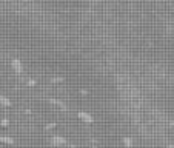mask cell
<instances>
[{
    "instance_id": "6da1fadb",
    "label": "cell",
    "mask_w": 174,
    "mask_h": 148,
    "mask_svg": "<svg viewBox=\"0 0 174 148\" xmlns=\"http://www.w3.org/2000/svg\"><path fill=\"white\" fill-rule=\"evenodd\" d=\"M49 144H51V147L54 148H62L65 145H68V141L63 136H60V134H54V136L49 137Z\"/></svg>"
},
{
    "instance_id": "7a4b0ae2",
    "label": "cell",
    "mask_w": 174,
    "mask_h": 148,
    "mask_svg": "<svg viewBox=\"0 0 174 148\" xmlns=\"http://www.w3.org/2000/svg\"><path fill=\"white\" fill-rule=\"evenodd\" d=\"M77 117H79L83 123H88V125L94 123V116L89 114V113H87V111H77Z\"/></svg>"
},
{
    "instance_id": "3957f363",
    "label": "cell",
    "mask_w": 174,
    "mask_h": 148,
    "mask_svg": "<svg viewBox=\"0 0 174 148\" xmlns=\"http://www.w3.org/2000/svg\"><path fill=\"white\" fill-rule=\"evenodd\" d=\"M11 66H12V70H14V73L16 74H22L23 73V63L19 60V59H12V62H11Z\"/></svg>"
},
{
    "instance_id": "277c9868",
    "label": "cell",
    "mask_w": 174,
    "mask_h": 148,
    "mask_svg": "<svg viewBox=\"0 0 174 148\" xmlns=\"http://www.w3.org/2000/svg\"><path fill=\"white\" fill-rule=\"evenodd\" d=\"M48 103H51V105H54V106H57V108H60V110H63V111H68V106H66L62 100H59V99L49 97L48 99Z\"/></svg>"
},
{
    "instance_id": "5b68a950",
    "label": "cell",
    "mask_w": 174,
    "mask_h": 148,
    "mask_svg": "<svg viewBox=\"0 0 174 148\" xmlns=\"http://www.w3.org/2000/svg\"><path fill=\"white\" fill-rule=\"evenodd\" d=\"M0 144H5V145H14L16 141L9 136H0Z\"/></svg>"
},
{
    "instance_id": "8992f818",
    "label": "cell",
    "mask_w": 174,
    "mask_h": 148,
    "mask_svg": "<svg viewBox=\"0 0 174 148\" xmlns=\"http://www.w3.org/2000/svg\"><path fill=\"white\" fill-rule=\"evenodd\" d=\"M0 105H2V106H6V108H9V106L12 105V102H11V99H8L6 96L0 94Z\"/></svg>"
},
{
    "instance_id": "52a82bcc",
    "label": "cell",
    "mask_w": 174,
    "mask_h": 148,
    "mask_svg": "<svg viewBox=\"0 0 174 148\" xmlns=\"http://www.w3.org/2000/svg\"><path fill=\"white\" fill-rule=\"evenodd\" d=\"M122 142H123V147L125 148H132V145H134V141L131 139L130 136H123Z\"/></svg>"
},
{
    "instance_id": "ba28073f",
    "label": "cell",
    "mask_w": 174,
    "mask_h": 148,
    "mask_svg": "<svg viewBox=\"0 0 174 148\" xmlns=\"http://www.w3.org/2000/svg\"><path fill=\"white\" fill-rule=\"evenodd\" d=\"M0 127H2V128H8V127H9V120H8V119H2V120H0Z\"/></svg>"
},
{
    "instance_id": "9c48e42d",
    "label": "cell",
    "mask_w": 174,
    "mask_h": 148,
    "mask_svg": "<svg viewBox=\"0 0 174 148\" xmlns=\"http://www.w3.org/2000/svg\"><path fill=\"white\" fill-rule=\"evenodd\" d=\"M36 85H37V80H34V79L26 80V87H36Z\"/></svg>"
},
{
    "instance_id": "30bf717a",
    "label": "cell",
    "mask_w": 174,
    "mask_h": 148,
    "mask_svg": "<svg viewBox=\"0 0 174 148\" xmlns=\"http://www.w3.org/2000/svg\"><path fill=\"white\" fill-rule=\"evenodd\" d=\"M51 82H52V83H62V82H63V77H52Z\"/></svg>"
},
{
    "instance_id": "8fae6325",
    "label": "cell",
    "mask_w": 174,
    "mask_h": 148,
    "mask_svg": "<svg viewBox=\"0 0 174 148\" xmlns=\"http://www.w3.org/2000/svg\"><path fill=\"white\" fill-rule=\"evenodd\" d=\"M56 127H57V123H48V125H45V130H52Z\"/></svg>"
},
{
    "instance_id": "7c38bea8",
    "label": "cell",
    "mask_w": 174,
    "mask_h": 148,
    "mask_svg": "<svg viewBox=\"0 0 174 148\" xmlns=\"http://www.w3.org/2000/svg\"><path fill=\"white\" fill-rule=\"evenodd\" d=\"M165 148H174V145H167Z\"/></svg>"
},
{
    "instance_id": "4fadbf2b",
    "label": "cell",
    "mask_w": 174,
    "mask_h": 148,
    "mask_svg": "<svg viewBox=\"0 0 174 148\" xmlns=\"http://www.w3.org/2000/svg\"><path fill=\"white\" fill-rule=\"evenodd\" d=\"M89 148H99V147H89Z\"/></svg>"
}]
</instances>
